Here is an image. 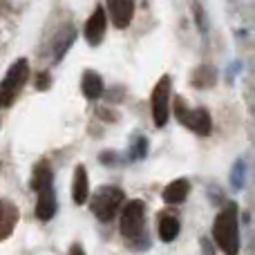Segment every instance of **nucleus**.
Listing matches in <instances>:
<instances>
[{"mask_svg": "<svg viewBox=\"0 0 255 255\" xmlns=\"http://www.w3.org/2000/svg\"><path fill=\"white\" fill-rule=\"evenodd\" d=\"M213 238L224 255L240 253V222H238V204L231 202L217 213L213 224Z\"/></svg>", "mask_w": 255, "mask_h": 255, "instance_id": "1", "label": "nucleus"}, {"mask_svg": "<svg viewBox=\"0 0 255 255\" xmlns=\"http://www.w3.org/2000/svg\"><path fill=\"white\" fill-rule=\"evenodd\" d=\"M29 79V61L27 58H16L9 65L7 74L0 81V108H9L22 92Z\"/></svg>", "mask_w": 255, "mask_h": 255, "instance_id": "2", "label": "nucleus"}, {"mask_svg": "<svg viewBox=\"0 0 255 255\" xmlns=\"http://www.w3.org/2000/svg\"><path fill=\"white\" fill-rule=\"evenodd\" d=\"M124 199H126V195L121 188H117V186H103V188L97 190V195L92 199V213L101 222H112L117 217V213H119Z\"/></svg>", "mask_w": 255, "mask_h": 255, "instance_id": "3", "label": "nucleus"}, {"mask_svg": "<svg viewBox=\"0 0 255 255\" xmlns=\"http://www.w3.org/2000/svg\"><path fill=\"white\" fill-rule=\"evenodd\" d=\"M175 115L188 130H193L199 136H208L213 130V121H211V112L206 108H195V110H186L184 99L177 97L175 99Z\"/></svg>", "mask_w": 255, "mask_h": 255, "instance_id": "4", "label": "nucleus"}, {"mask_svg": "<svg viewBox=\"0 0 255 255\" xmlns=\"http://www.w3.org/2000/svg\"><path fill=\"white\" fill-rule=\"evenodd\" d=\"M145 226V204L141 199H132L124 206L121 211V220H119V231L124 238H139L143 233Z\"/></svg>", "mask_w": 255, "mask_h": 255, "instance_id": "5", "label": "nucleus"}, {"mask_svg": "<svg viewBox=\"0 0 255 255\" xmlns=\"http://www.w3.org/2000/svg\"><path fill=\"white\" fill-rule=\"evenodd\" d=\"M150 110H152V119L157 128H163L170 117V76L163 74L159 83L154 85L152 97H150Z\"/></svg>", "mask_w": 255, "mask_h": 255, "instance_id": "6", "label": "nucleus"}, {"mask_svg": "<svg viewBox=\"0 0 255 255\" xmlns=\"http://www.w3.org/2000/svg\"><path fill=\"white\" fill-rule=\"evenodd\" d=\"M106 29H108V13L103 7H97L83 27V36H85V40H88V45L97 47V45L106 38Z\"/></svg>", "mask_w": 255, "mask_h": 255, "instance_id": "7", "label": "nucleus"}, {"mask_svg": "<svg viewBox=\"0 0 255 255\" xmlns=\"http://www.w3.org/2000/svg\"><path fill=\"white\" fill-rule=\"evenodd\" d=\"M108 9L117 29L130 27L132 16H134V0H108Z\"/></svg>", "mask_w": 255, "mask_h": 255, "instance_id": "8", "label": "nucleus"}, {"mask_svg": "<svg viewBox=\"0 0 255 255\" xmlns=\"http://www.w3.org/2000/svg\"><path fill=\"white\" fill-rule=\"evenodd\" d=\"M56 193H54V186H47V188L38 190V199H36V217L40 222H49L54 215H56Z\"/></svg>", "mask_w": 255, "mask_h": 255, "instance_id": "9", "label": "nucleus"}, {"mask_svg": "<svg viewBox=\"0 0 255 255\" xmlns=\"http://www.w3.org/2000/svg\"><path fill=\"white\" fill-rule=\"evenodd\" d=\"M90 197V177H88V168L85 166H76L74 168V181H72V199L74 204H85Z\"/></svg>", "mask_w": 255, "mask_h": 255, "instance_id": "10", "label": "nucleus"}, {"mask_svg": "<svg viewBox=\"0 0 255 255\" xmlns=\"http://www.w3.org/2000/svg\"><path fill=\"white\" fill-rule=\"evenodd\" d=\"M16 224H18V208L11 202L0 199V242L13 233Z\"/></svg>", "mask_w": 255, "mask_h": 255, "instance_id": "11", "label": "nucleus"}, {"mask_svg": "<svg viewBox=\"0 0 255 255\" xmlns=\"http://www.w3.org/2000/svg\"><path fill=\"white\" fill-rule=\"evenodd\" d=\"M81 90H83L85 99H90V101L101 99L103 97V79H101V74H97L94 70H85L83 79H81Z\"/></svg>", "mask_w": 255, "mask_h": 255, "instance_id": "12", "label": "nucleus"}, {"mask_svg": "<svg viewBox=\"0 0 255 255\" xmlns=\"http://www.w3.org/2000/svg\"><path fill=\"white\" fill-rule=\"evenodd\" d=\"M188 193H190L188 179H175L163 188V202L166 204H181V202H186Z\"/></svg>", "mask_w": 255, "mask_h": 255, "instance_id": "13", "label": "nucleus"}, {"mask_svg": "<svg viewBox=\"0 0 255 255\" xmlns=\"http://www.w3.org/2000/svg\"><path fill=\"white\" fill-rule=\"evenodd\" d=\"M31 188L38 193V190L47 188V186H54V175H52V168H49V161H38L34 166V172H31Z\"/></svg>", "mask_w": 255, "mask_h": 255, "instance_id": "14", "label": "nucleus"}, {"mask_svg": "<svg viewBox=\"0 0 255 255\" xmlns=\"http://www.w3.org/2000/svg\"><path fill=\"white\" fill-rule=\"evenodd\" d=\"M74 40H76V29L72 25L58 31L56 40H54V63L63 61V56L67 54V49L72 47V43H74Z\"/></svg>", "mask_w": 255, "mask_h": 255, "instance_id": "15", "label": "nucleus"}, {"mask_svg": "<svg viewBox=\"0 0 255 255\" xmlns=\"http://www.w3.org/2000/svg\"><path fill=\"white\" fill-rule=\"evenodd\" d=\"M179 220L172 215H161V220H159V238H161V242H172V240H177V235H179Z\"/></svg>", "mask_w": 255, "mask_h": 255, "instance_id": "16", "label": "nucleus"}, {"mask_svg": "<svg viewBox=\"0 0 255 255\" xmlns=\"http://www.w3.org/2000/svg\"><path fill=\"white\" fill-rule=\"evenodd\" d=\"M145 150H148V141H145L143 136H136L132 148H130V159H143Z\"/></svg>", "mask_w": 255, "mask_h": 255, "instance_id": "17", "label": "nucleus"}, {"mask_svg": "<svg viewBox=\"0 0 255 255\" xmlns=\"http://www.w3.org/2000/svg\"><path fill=\"white\" fill-rule=\"evenodd\" d=\"M242 184H244V163L238 161V166H235V170H233V186L240 188Z\"/></svg>", "mask_w": 255, "mask_h": 255, "instance_id": "18", "label": "nucleus"}, {"mask_svg": "<svg viewBox=\"0 0 255 255\" xmlns=\"http://www.w3.org/2000/svg\"><path fill=\"white\" fill-rule=\"evenodd\" d=\"M38 90H45V88H49V76L47 74H40L38 76V85H36Z\"/></svg>", "mask_w": 255, "mask_h": 255, "instance_id": "19", "label": "nucleus"}, {"mask_svg": "<svg viewBox=\"0 0 255 255\" xmlns=\"http://www.w3.org/2000/svg\"><path fill=\"white\" fill-rule=\"evenodd\" d=\"M70 255H85V251H83V247H81V244H72Z\"/></svg>", "mask_w": 255, "mask_h": 255, "instance_id": "20", "label": "nucleus"}]
</instances>
